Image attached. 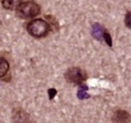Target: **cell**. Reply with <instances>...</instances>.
<instances>
[{"label":"cell","instance_id":"1","mask_svg":"<svg viewBox=\"0 0 131 123\" xmlns=\"http://www.w3.org/2000/svg\"><path fill=\"white\" fill-rule=\"evenodd\" d=\"M27 32L35 38H42L50 31V25L42 19H34L27 24Z\"/></svg>","mask_w":131,"mask_h":123},{"label":"cell","instance_id":"2","mask_svg":"<svg viewBox=\"0 0 131 123\" xmlns=\"http://www.w3.org/2000/svg\"><path fill=\"white\" fill-rule=\"evenodd\" d=\"M41 7L34 1H20L16 8V13L21 18H31L38 15Z\"/></svg>","mask_w":131,"mask_h":123},{"label":"cell","instance_id":"3","mask_svg":"<svg viewBox=\"0 0 131 123\" xmlns=\"http://www.w3.org/2000/svg\"><path fill=\"white\" fill-rule=\"evenodd\" d=\"M64 78L68 82L74 84H81L87 78V75L85 71H83L81 68L74 66L70 67L64 74Z\"/></svg>","mask_w":131,"mask_h":123},{"label":"cell","instance_id":"4","mask_svg":"<svg viewBox=\"0 0 131 123\" xmlns=\"http://www.w3.org/2000/svg\"><path fill=\"white\" fill-rule=\"evenodd\" d=\"M12 117L14 123H31L29 115L22 109H14Z\"/></svg>","mask_w":131,"mask_h":123},{"label":"cell","instance_id":"5","mask_svg":"<svg viewBox=\"0 0 131 123\" xmlns=\"http://www.w3.org/2000/svg\"><path fill=\"white\" fill-rule=\"evenodd\" d=\"M131 120V116L127 111L125 110H117L112 116L113 123H129Z\"/></svg>","mask_w":131,"mask_h":123},{"label":"cell","instance_id":"6","mask_svg":"<svg viewBox=\"0 0 131 123\" xmlns=\"http://www.w3.org/2000/svg\"><path fill=\"white\" fill-rule=\"evenodd\" d=\"M105 33V29L98 23L92 25V35L94 39L98 41H103V35Z\"/></svg>","mask_w":131,"mask_h":123},{"label":"cell","instance_id":"7","mask_svg":"<svg viewBox=\"0 0 131 123\" xmlns=\"http://www.w3.org/2000/svg\"><path fill=\"white\" fill-rule=\"evenodd\" d=\"M9 63L7 60L4 58L0 57V78H2L9 72Z\"/></svg>","mask_w":131,"mask_h":123},{"label":"cell","instance_id":"8","mask_svg":"<svg viewBox=\"0 0 131 123\" xmlns=\"http://www.w3.org/2000/svg\"><path fill=\"white\" fill-rule=\"evenodd\" d=\"M20 1H9V0H3L2 1V5L5 9H8V10H12V9H15L17 8L18 4H19Z\"/></svg>","mask_w":131,"mask_h":123},{"label":"cell","instance_id":"9","mask_svg":"<svg viewBox=\"0 0 131 123\" xmlns=\"http://www.w3.org/2000/svg\"><path fill=\"white\" fill-rule=\"evenodd\" d=\"M87 90H88V87L85 86V85H82V86H81L78 91V99H89L90 95L86 93Z\"/></svg>","mask_w":131,"mask_h":123},{"label":"cell","instance_id":"10","mask_svg":"<svg viewBox=\"0 0 131 123\" xmlns=\"http://www.w3.org/2000/svg\"><path fill=\"white\" fill-rule=\"evenodd\" d=\"M103 40L106 42V44L108 46H112V39H111V36H110V34L108 32L105 31L104 35H103Z\"/></svg>","mask_w":131,"mask_h":123},{"label":"cell","instance_id":"11","mask_svg":"<svg viewBox=\"0 0 131 123\" xmlns=\"http://www.w3.org/2000/svg\"><path fill=\"white\" fill-rule=\"evenodd\" d=\"M125 24L127 29L131 30V12H127L125 16Z\"/></svg>","mask_w":131,"mask_h":123},{"label":"cell","instance_id":"12","mask_svg":"<svg viewBox=\"0 0 131 123\" xmlns=\"http://www.w3.org/2000/svg\"><path fill=\"white\" fill-rule=\"evenodd\" d=\"M56 94H57V90L56 89H54V88H51L48 90V95H49V99H52L54 97L56 96Z\"/></svg>","mask_w":131,"mask_h":123}]
</instances>
